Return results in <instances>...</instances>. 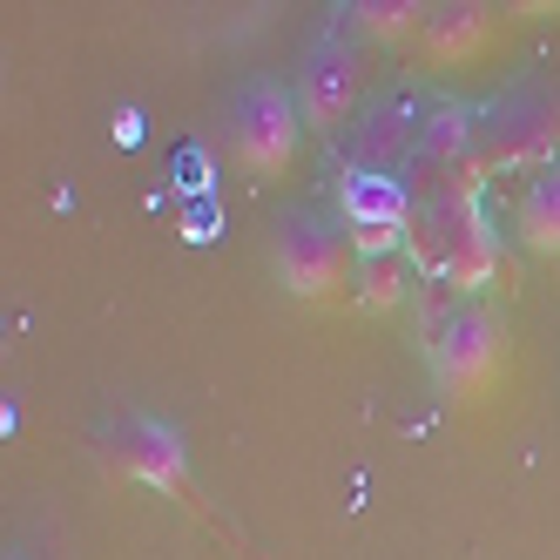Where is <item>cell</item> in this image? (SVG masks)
Instances as JSON below:
<instances>
[{
	"label": "cell",
	"mask_w": 560,
	"mask_h": 560,
	"mask_svg": "<svg viewBox=\"0 0 560 560\" xmlns=\"http://www.w3.org/2000/svg\"><path fill=\"white\" fill-rule=\"evenodd\" d=\"M406 264L432 284H453L466 298H487L493 284L506 291L513 284V264H506V244L487 217V170H459L439 189L419 196L412 210V230H406Z\"/></svg>",
	"instance_id": "obj_1"
},
{
	"label": "cell",
	"mask_w": 560,
	"mask_h": 560,
	"mask_svg": "<svg viewBox=\"0 0 560 560\" xmlns=\"http://www.w3.org/2000/svg\"><path fill=\"white\" fill-rule=\"evenodd\" d=\"M560 155V89L553 82H513L493 102H479V170L513 176V170H553Z\"/></svg>",
	"instance_id": "obj_2"
},
{
	"label": "cell",
	"mask_w": 560,
	"mask_h": 560,
	"mask_svg": "<svg viewBox=\"0 0 560 560\" xmlns=\"http://www.w3.org/2000/svg\"><path fill=\"white\" fill-rule=\"evenodd\" d=\"M506 351H513L506 311L493 298H459L446 311V325L425 338V365H432V385L446 398H479L506 372Z\"/></svg>",
	"instance_id": "obj_3"
},
{
	"label": "cell",
	"mask_w": 560,
	"mask_h": 560,
	"mask_svg": "<svg viewBox=\"0 0 560 560\" xmlns=\"http://www.w3.org/2000/svg\"><path fill=\"white\" fill-rule=\"evenodd\" d=\"M298 149H304V108H298V89L270 82V74H250L230 102V155L236 170L257 176V183H277L298 170Z\"/></svg>",
	"instance_id": "obj_4"
},
{
	"label": "cell",
	"mask_w": 560,
	"mask_h": 560,
	"mask_svg": "<svg viewBox=\"0 0 560 560\" xmlns=\"http://www.w3.org/2000/svg\"><path fill=\"white\" fill-rule=\"evenodd\" d=\"M277 284L298 304H338L358 284V250L338 217L317 210H284L277 223Z\"/></svg>",
	"instance_id": "obj_5"
},
{
	"label": "cell",
	"mask_w": 560,
	"mask_h": 560,
	"mask_svg": "<svg viewBox=\"0 0 560 560\" xmlns=\"http://www.w3.org/2000/svg\"><path fill=\"white\" fill-rule=\"evenodd\" d=\"M358 95H365V55H358V34L351 27H317V42L298 61V108H304V129L317 136H345L358 122Z\"/></svg>",
	"instance_id": "obj_6"
},
{
	"label": "cell",
	"mask_w": 560,
	"mask_h": 560,
	"mask_svg": "<svg viewBox=\"0 0 560 560\" xmlns=\"http://www.w3.org/2000/svg\"><path fill=\"white\" fill-rule=\"evenodd\" d=\"M331 196H338V223H345L358 257H398L406 250V230H412V210H419V196H412L406 176H378V170L338 163L331 170Z\"/></svg>",
	"instance_id": "obj_7"
},
{
	"label": "cell",
	"mask_w": 560,
	"mask_h": 560,
	"mask_svg": "<svg viewBox=\"0 0 560 560\" xmlns=\"http://www.w3.org/2000/svg\"><path fill=\"white\" fill-rule=\"evenodd\" d=\"M108 466L136 479V487L163 493V500H183V506H203L189 479V446H183V425L176 419H155V412H122L108 425Z\"/></svg>",
	"instance_id": "obj_8"
},
{
	"label": "cell",
	"mask_w": 560,
	"mask_h": 560,
	"mask_svg": "<svg viewBox=\"0 0 560 560\" xmlns=\"http://www.w3.org/2000/svg\"><path fill=\"white\" fill-rule=\"evenodd\" d=\"M419 129H425V102L392 89V95H372L358 108V122L345 129V155L338 163L351 170H378V176H406L412 155H419Z\"/></svg>",
	"instance_id": "obj_9"
},
{
	"label": "cell",
	"mask_w": 560,
	"mask_h": 560,
	"mask_svg": "<svg viewBox=\"0 0 560 560\" xmlns=\"http://www.w3.org/2000/svg\"><path fill=\"white\" fill-rule=\"evenodd\" d=\"M493 27H500L493 8H479V0H446V8H432V14H425L419 48H425L432 68H459V61H472L479 48L493 42Z\"/></svg>",
	"instance_id": "obj_10"
},
{
	"label": "cell",
	"mask_w": 560,
	"mask_h": 560,
	"mask_svg": "<svg viewBox=\"0 0 560 560\" xmlns=\"http://www.w3.org/2000/svg\"><path fill=\"white\" fill-rule=\"evenodd\" d=\"M513 230L520 244L540 250V257H560V163L553 170H534L513 196Z\"/></svg>",
	"instance_id": "obj_11"
},
{
	"label": "cell",
	"mask_w": 560,
	"mask_h": 560,
	"mask_svg": "<svg viewBox=\"0 0 560 560\" xmlns=\"http://www.w3.org/2000/svg\"><path fill=\"white\" fill-rule=\"evenodd\" d=\"M425 14L432 8H419V0H358V8H345V27L365 42H406L425 27Z\"/></svg>",
	"instance_id": "obj_12"
},
{
	"label": "cell",
	"mask_w": 560,
	"mask_h": 560,
	"mask_svg": "<svg viewBox=\"0 0 560 560\" xmlns=\"http://www.w3.org/2000/svg\"><path fill=\"white\" fill-rule=\"evenodd\" d=\"M351 298L365 304V311H398V304H406L412 298V264H406V250H398V257H358Z\"/></svg>",
	"instance_id": "obj_13"
}]
</instances>
